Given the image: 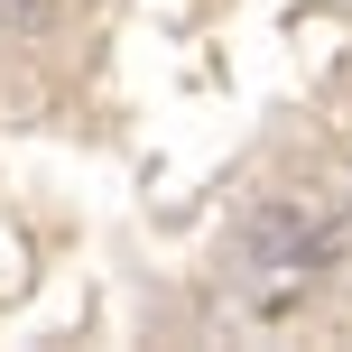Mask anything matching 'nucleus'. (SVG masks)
Instances as JSON below:
<instances>
[{
	"mask_svg": "<svg viewBox=\"0 0 352 352\" xmlns=\"http://www.w3.org/2000/svg\"><path fill=\"white\" fill-rule=\"evenodd\" d=\"M65 19V0H0V37H47Z\"/></svg>",
	"mask_w": 352,
	"mask_h": 352,
	"instance_id": "f257e3e1",
	"label": "nucleus"
}]
</instances>
